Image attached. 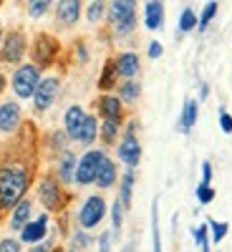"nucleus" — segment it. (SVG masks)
<instances>
[{"instance_id":"f257e3e1","label":"nucleus","mask_w":232,"mask_h":252,"mask_svg":"<svg viewBox=\"0 0 232 252\" xmlns=\"http://www.w3.org/2000/svg\"><path fill=\"white\" fill-rule=\"evenodd\" d=\"M33 184V166L28 161L0 164V215L13 209L26 199L28 187Z\"/></svg>"},{"instance_id":"f03ea898","label":"nucleus","mask_w":232,"mask_h":252,"mask_svg":"<svg viewBox=\"0 0 232 252\" xmlns=\"http://www.w3.org/2000/svg\"><path fill=\"white\" fill-rule=\"evenodd\" d=\"M35 194L40 199V204L46 207V212H56V215H63L66 212V207L71 202V194L66 192V187H63L56 174H43L35 184Z\"/></svg>"},{"instance_id":"7ed1b4c3","label":"nucleus","mask_w":232,"mask_h":252,"mask_svg":"<svg viewBox=\"0 0 232 252\" xmlns=\"http://www.w3.org/2000/svg\"><path fill=\"white\" fill-rule=\"evenodd\" d=\"M61 56V40L51 33H38L31 43V58H33V66H38L40 71L51 68L53 63Z\"/></svg>"},{"instance_id":"20e7f679","label":"nucleus","mask_w":232,"mask_h":252,"mask_svg":"<svg viewBox=\"0 0 232 252\" xmlns=\"http://www.w3.org/2000/svg\"><path fill=\"white\" fill-rule=\"evenodd\" d=\"M40 68L33 66V63H20V66L13 71V78H10V89L18 98H33L38 83H40Z\"/></svg>"},{"instance_id":"39448f33","label":"nucleus","mask_w":232,"mask_h":252,"mask_svg":"<svg viewBox=\"0 0 232 252\" xmlns=\"http://www.w3.org/2000/svg\"><path fill=\"white\" fill-rule=\"evenodd\" d=\"M106 209H109V204H106V199H103L101 194L86 197V202H83L81 209H78V227L86 229V232H91V229L99 227L101 220L106 217Z\"/></svg>"},{"instance_id":"423d86ee","label":"nucleus","mask_w":232,"mask_h":252,"mask_svg":"<svg viewBox=\"0 0 232 252\" xmlns=\"http://www.w3.org/2000/svg\"><path fill=\"white\" fill-rule=\"evenodd\" d=\"M28 53V38L23 31H8L3 38V46H0V61L18 66L23 63V56Z\"/></svg>"},{"instance_id":"0eeeda50","label":"nucleus","mask_w":232,"mask_h":252,"mask_svg":"<svg viewBox=\"0 0 232 252\" xmlns=\"http://www.w3.org/2000/svg\"><path fill=\"white\" fill-rule=\"evenodd\" d=\"M106 159V152L103 149H89L76 164V184L78 187H89L96 182V174H99V166Z\"/></svg>"},{"instance_id":"6e6552de","label":"nucleus","mask_w":232,"mask_h":252,"mask_svg":"<svg viewBox=\"0 0 232 252\" xmlns=\"http://www.w3.org/2000/svg\"><path fill=\"white\" fill-rule=\"evenodd\" d=\"M58 94H61V78L58 76H43L40 83H38V89H35V94H33V109L38 114L48 111L56 103Z\"/></svg>"},{"instance_id":"1a4fd4ad","label":"nucleus","mask_w":232,"mask_h":252,"mask_svg":"<svg viewBox=\"0 0 232 252\" xmlns=\"http://www.w3.org/2000/svg\"><path fill=\"white\" fill-rule=\"evenodd\" d=\"M116 157L126 169H136L141 161V141L136 134H121L119 144H116Z\"/></svg>"},{"instance_id":"9d476101","label":"nucleus","mask_w":232,"mask_h":252,"mask_svg":"<svg viewBox=\"0 0 232 252\" xmlns=\"http://www.w3.org/2000/svg\"><path fill=\"white\" fill-rule=\"evenodd\" d=\"M114 66L121 81H136L139 71H141V61L134 51H121L119 56H114Z\"/></svg>"},{"instance_id":"9b49d317","label":"nucleus","mask_w":232,"mask_h":252,"mask_svg":"<svg viewBox=\"0 0 232 252\" xmlns=\"http://www.w3.org/2000/svg\"><path fill=\"white\" fill-rule=\"evenodd\" d=\"M23 124V111L15 101L0 103V134H15Z\"/></svg>"},{"instance_id":"f8f14e48","label":"nucleus","mask_w":232,"mask_h":252,"mask_svg":"<svg viewBox=\"0 0 232 252\" xmlns=\"http://www.w3.org/2000/svg\"><path fill=\"white\" fill-rule=\"evenodd\" d=\"M94 106H96V114L101 119H114V121H124V103L116 94H101L96 101H94Z\"/></svg>"},{"instance_id":"ddd939ff","label":"nucleus","mask_w":232,"mask_h":252,"mask_svg":"<svg viewBox=\"0 0 232 252\" xmlns=\"http://www.w3.org/2000/svg\"><path fill=\"white\" fill-rule=\"evenodd\" d=\"M48 235V212H40L35 220H31L23 229H20V242H28V245H38L43 242Z\"/></svg>"},{"instance_id":"4468645a","label":"nucleus","mask_w":232,"mask_h":252,"mask_svg":"<svg viewBox=\"0 0 232 252\" xmlns=\"http://www.w3.org/2000/svg\"><path fill=\"white\" fill-rule=\"evenodd\" d=\"M76 154L71 149H66L63 154H58V161H56V179L63 184V187H71L76 184Z\"/></svg>"},{"instance_id":"2eb2a0df","label":"nucleus","mask_w":232,"mask_h":252,"mask_svg":"<svg viewBox=\"0 0 232 252\" xmlns=\"http://www.w3.org/2000/svg\"><path fill=\"white\" fill-rule=\"evenodd\" d=\"M81 0H61L56 3V20L63 28H73L81 20Z\"/></svg>"},{"instance_id":"dca6fc26","label":"nucleus","mask_w":232,"mask_h":252,"mask_svg":"<svg viewBox=\"0 0 232 252\" xmlns=\"http://www.w3.org/2000/svg\"><path fill=\"white\" fill-rule=\"evenodd\" d=\"M83 119H86V111H83V106H78V103L66 109V114H63V131H66L68 141H78V131H81Z\"/></svg>"},{"instance_id":"f3484780","label":"nucleus","mask_w":232,"mask_h":252,"mask_svg":"<svg viewBox=\"0 0 232 252\" xmlns=\"http://www.w3.org/2000/svg\"><path fill=\"white\" fill-rule=\"evenodd\" d=\"M134 15H136V3L134 0H114V3H109V8H106V20L111 26L124 23V20H129Z\"/></svg>"},{"instance_id":"a211bd4d","label":"nucleus","mask_w":232,"mask_h":252,"mask_svg":"<svg viewBox=\"0 0 232 252\" xmlns=\"http://www.w3.org/2000/svg\"><path fill=\"white\" fill-rule=\"evenodd\" d=\"M197 116H199V101L197 98H184L182 114H179V121H177L179 134H189V131H192V126L197 124Z\"/></svg>"},{"instance_id":"6ab92c4d","label":"nucleus","mask_w":232,"mask_h":252,"mask_svg":"<svg viewBox=\"0 0 232 252\" xmlns=\"http://www.w3.org/2000/svg\"><path fill=\"white\" fill-rule=\"evenodd\" d=\"M119 73H116V66H114V58H106L103 61V68H101V76H99V91L101 94H111L114 89H119Z\"/></svg>"},{"instance_id":"aec40b11","label":"nucleus","mask_w":232,"mask_h":252,"mask_svg":"<svg viewBox=\"0 0 232 252\" xmlns=\"http://www.w3.org/2000/svg\"><path fill=\"white\" fill-rule=\"evenodd\" d=\"M144 26L149 31H159L164 26V3H159V0L144 3Z\"/></svg>"},{"instance_id":"412c9836","label":"nucleus","mask_w":232,"mask_h":252,"mask_svg":"<svg viewBox=\"0 0 232 252\" xmlns=\"http://www.w3.org/2000/svg\"><path fill=\"white\" fill-rule=\"evenodd\" d=\"M119 182V166L106 157V159H103V164L99 166V174H96V187H101V189H111L114 184Z\"/></svg>"},{"instance_id":"4be33fe9","label":"nucleus","mask_w":232,"mask_h":252,"mask_svg":"<svg viewBox=\"0 0 232 252\" xmlns=\"http://www.w3.org/2000/svg\"><path fill=\"white\" fill-rule=\"evenodd\" d=\"M124 131V121H114V119H101L99 124V136L101 141L111 146V144H119V136Z\"/></svg>"},{"instance_id":"5701e85b","label":"nucleus","mask_w":232,"mask_h":252,"mask_svg":"<svg viewBox=\"0 0 232 252\" xmlns=\"http://www.w3.org/2000/svg\"><path fill=\"white\" fill-rule=\"evenodd\" d=\"M134 182H136V177H134V172L132 169H126L124 174H121V179H119V202H121V207H124V212L132 207V197H134Z\"/></svg>"},{"instance_id":"b1692460","label":"nucleus","mask_w":232,"mask_h":252,"mask_svg":"<svg viewBox=\"0 0 232 252\" xmlns=\"http://www.w3.org/2000/svg\"><path fill=\"white\" fill-rule=\"evenodd\" d=\"M96 139H99V119H96V114H86V119L81 124V131H78V144L91 146Z\"/></svg>"},{"instance_id":"393cba45","label":"nucleus","mask_w":232,"mask_h":252,"mask_svg":"<svg viewBox=\"0 0 232 252\" xmlns=\"http://www.w3.org/2000/svg\"><path fill=\"white\" fill-rule=\"evenodd\" d=\"M31 212H33L31 199H23L13 209V212H10V229H13V232H20V229L31 222Z\"/></svg>"},{"instance_id":"a878e982","label":"nucleus","mask_w":232,"mask_h":252,"mask_svg":"<svg viewBox=\"0 0 232 252\" xmlns=\"http://www.w3.org/2000/svg\"><path fill=\"white\" fill-rule=\"evenodd\" d=\"M116 96L121 98V103H134V101H139V96H141V83H139V81H121L119 89H116Z\"/></svg>"},{"instance_id":"bb28decb","label":"nucleus","mask_w":232,"mask_h":252,"mask_svg":"<svg viewBox=\"0 0 232 252\" xmlns=\"http://www.w3.org/2000/svg\"><path fill=\"white\" fill-rule=\"evenodd\" d=\"M217 10H220V3H217V0H209V3L204 5V10H202V15L197 18V33H204L209 28V23L215 20Z\"/></svg>"},{"instance_id":"cd10ccee","label":"nucleus","mask_w":232,"mask_h":252,"mask_svg":"<svg viewBox=\"0 0 232 252\" xmlns=\"http://www.w3.org/2000/svg\"><path fill=\"white\" fill-rule=\"evenodd\" d=\"M152 252H162V232H159V199L152 202Z\"/></svg>"},{"instance_id":"c85d7f7f","label":"nucleus","mask_w":232,"mask_h":252,"mask_svg":"<svg viewBox=\"0 0 232 252\" xmlns=\"http://www.w3.org/2000/svg\"><path fill=\"white\" fill-rule=\"evenodd\" d=\"M197 18H199V15L187 5V8L179 13V26H177L179 35H184V33H189V31H197Z\"/></svg>"},{"instance_id":"c756f323","label":"nucleus","mask_w":232,"mask_h":252,"mask_svg":"<svg viewBox=\"0 0 232 252\" xmlns=\"http://www.w3.org/2000/svg\"><path fill=\"white\" fill-rule=\"evenodd\" d=\"M109 212H111V232H114V237H116V235H121V227H124V207H121L119 199L111 202Z\"/></svg>"},{"instance_id":"7c9ffc66","label":"nucleus","mask_w":232,"mask_h":252,"mask_svg":"<svg viewBox=\"0 0 232 252\" xmlns=\"http://www.w3.org/2000/svg\"><path fill=\"white\" fill-rule=\"evenodd\" d=\"M106 3H101V0H94V3L86 5V20L89 23H101L103 18H106Z\"/></svg>"},{"instance_id":"2f4dec72","label":"nucleus","mask_w":232,"mask_h":252,"mask_svg":"<svg viewBox=\"0 0 232 252\" xmlns=\"http://www.w3.org/2000/svg\"><path fill=\"white\" fill-rule=\"evenodd\" d=\"M46 144H48V149L53 154H63V152L68 149V136H66V131H53Z\"/></svg>"},{"instance_id":"473e14b6","label":"nucleus","mask_w":232,"mask_h":252,"mask_svg":"<svg viewBox=\"0 0 232 252\" xmlns=\"http://www.w3.org/2000/svg\"><path fill=\"white\" fill-rule=\"evenodd\" d=\"M207 227H209V235H212V242H215V245H220V242L227 237V232H230V224H227V222H217V220H212V217L207 220Z\"/></svg>"},{"instance_id":"72a5a7b5","label":"nucleus","mask_w":232,"mask_h":252,"mask_svg":"<svg viewBox=\"0 0 232 252\" xmlns=\"http://www.w3.org/2000/svg\"><path fill=\"white\" fill-rule=\"evenodd\" d=\"M94 245V237H91V232H86V229H76V232L71 235V250H86V247H91Z\"/></svg>"},{"instance_id":"f704fd0d","label":"nucleus","mask_w":232,"mask_h":252,"mask_svg":"<svg viewBox=\"0 0 232 252\" xmlns=\"http://www.w3.org/2000/svg\"><path fill=\"white\" fill-rule=\"evenodd\" d=\"M192 237H195L199 252H209V227H207V224L195 227V229H192Z\"/></svg>"},{"instance_id":"c9c22d12","label":"nucleus","mask_w":232,"mask_h":252,"mask_svg":"<svg viewBox=\"0 0 232 252\" xmlns=\"http://www.w3.org/2000/svg\"><path fill=\"white\" fill-rule=\"evenodd\" d=\"M195 197H197V202H199V204H212L217 194H215V189L209 187V184H202V182H199V184H197V189H195Z\"/></svg>"},{"instance_id":"e433bc0d","label":"nucleus","mask_w":232,"mask_h":252,"mask_svg":"<svg viewBox=\"0 0 232 252\" xmlns=\"http://www.w3.org/2000/svg\"><path fill=\"white\" fill-rule=\"evenodd\" d=\"M53 3H48V0H33V3H28V15L31 18H43L48 10H51Z\"/></svg>"},{"instance_id":"4c0bfd02","label":"nucleus","mask_w":232,"mask_h":252,"mask_svg":"<svg viewBox=\"0 0 232 252\" xmlns=\"http://www.w3.org/2000/svg\"><path fill=\"white\" fill-rule=\"evenodd\" d=\"M134 28H136V15H134V18H129V20H124V23H116V26H111L114 35H119V38L132 35V33H134Z\"/></svg>"},{"instance_id":"58836bf2","label":"nucleus","mask_w":232,"mask_h":252,"mask_svg":"<svg viewBox=\"0 0 232 252\" xmlns=\"http://www.w3.org/2000/svg\"><path fill=\"white\" fill-rule=\"evenodd\" d=\"M96 245H99V252H111V245H114V232H101L99 235V240H96Z\"/></svg>"},{"instance_id":"ea45409f","label":"nucleus","mask_w":232,"mask_h":252,"mask_svg":"<svg viewBox=\"0 0 232 252\" xmlns=\"http://www.w3.org/2000/svg\"><path fill=\"white\" fill-rule=\"evenodd\" d=\"M0 252H23V247H20V240L5 237V240H0Z\"/></svg>"},{"instance_id":"a19ab883","label":"nucleus","mask_w":232,"mask_h":252,"mask_svg":"<svg viewBox=\"0 0 232 252\" xmlns=\"http://www.w3.org/2000/svg\"><path fill=\"white\" fill-rule=\"evenodd\" d=\"M220 129L222 134H232V114L227 109H220Z\"/></svg>"},{"instance_id":"79ce46f5","label":"nucleus","mask_w":232,"mask_h":252,"mask_svg":"<svg viewBox=\"0 0 232 252\" xmlns=\"http://www.w3.org/2000/svg\"><path fill=\"white\" fill-rule=\"evenodd\" d=\"M212 177H215L212 161H209V159H204V161H202V184H209V187H212Z\"/></svg>"},{"instance_id":"37998d69","label":"nucleus","mask_w":232,"mask_h":252,"mask_svg":"<svg viewBox=\"0 0 232 252\" xmlns=\"http://www.w3.org/2000/svg\"><path fill=\"white\" fill-rule=\"evenodd\" d=\"M76 58H78V63H81V66H83V63H89V48H86V43H83V40H76Z\"/></svg>"},{"instance_id":"c03bdc74","label":"nucleus","mask_w":232,"mask_h":252,"mask_svg":"<svg viewBox=\"0 0 232 252\" xmlns=\"http://www.w3.org/2000/svg\"><path fill=\"white\" fill-rule=\"evenodd\" d=\"M162 53H164V46L159 43V40H152L149 48H146V56H149L152 61H157V58H162Z\"/></svg>"},{"instance_id":"a18cd8bd","label":"nucleus","mask_w":232,"mask_h":252,"mask_svg":"<svg viewBox=\"0 0 232 252\" xmlns=\"http://www.w3.org/2000/svg\"><path fill=\"white\" fill-rule=\"evenodd\" d=\"M53 250V240H43V242H38L35 247H31V252H51Z\"/></svg>"},{"instance_id":"49530a36","label":"nucleus","mask_w":232,"mask_h":252,"mask_svg":"<svg viewBox=\"0 0 232 252\" xmlns=\"http://www.w3.org/2000/svg\"><path fill=\"white\" fill-rule=\"evenodd\" d=\"M139 131V119H129L124 124V134H136Z\"/></svg>"},{"instance_id":"de8ad7c7","label":"nucleus","mask_w":232,"mask_h":252,"mask_svg":"<svg viewBox=\"0 0 232 252\" xmlns=\"http://www.w3.org/2000/svg\"><path fill=\"white\" fill-rule=\"evenodd\" d=\"M209 98V83H199V98L197 101H207Z\"/></svg>"},{"instance_id":"09e8293b","label":"nucleus","mask_w":232,"mask_h":252,"mask_svg":"<svg viewBox=\"0 0 232 252\" xmlns=\"http://www.w3.org/2000/svg\"><path fill=\"white\" fill-rule=\"evenodd\" d=\"M5 86H8V81H5V76H3V73H0V94L5 91Z\"/></svg>"},{"instance_id":"8fccbe9b","label":"nucleus","mask_w":232,"mask_h":252,"mask_svg":"<svg viewBox=\"0 0 232 252\" xmlns=\"http://www.w3.org/2000/svg\"><path fill=\"white\" fill-rule=\"evenodd\" d=\"M124 252H134V242H129V245H126V247H124Z\"/></svg>"},{"instance_id":"3c124183","label":"nucleus","mask_w":232,"mask_h":252,"mask_svg":"<svg viewBox=\"0 0 232 252\" xmlns=\"http://www.w3.org/2000/svg\"><path fill=\"white\" fill-rule=\"evenodd\" d=\"M3 38H5V33H3V28H0V46H3Z\"/></svg>"},{"instance_id":"603ef678","label":"nucleus","mask_w":232,"mask_h":252,"mask_svg":"<svg viewBox=\"0 0 232 252\" xmlns=\"http://www.w3.org/2000/svg\"><path fill=\"white\" fill-rule=\"evenodd\" d=\"M51 252H63V250H61V247H53V250H51Z\"/></svg>"},{"instance_id":"864d4df0","label":"nucleus","mask_w":232,"mask_h":252,"mask_svg":"<svg viewBox=\"0 0 232 252\" xmlns=\"http://www.w3.org/2000/svg\"><path fill=\"white\" fill-rule=\"evenodd\" d=\"M66 252H76V250H66Z\"/></svg>"}]
</instances>
